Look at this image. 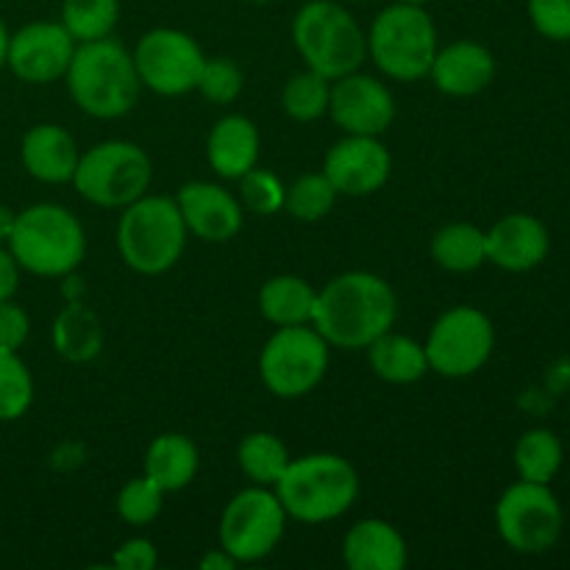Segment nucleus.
<instances>
[{
  "label": "nucleus",
  "mask_w": 570,
  "mask_h": 570,
  "mask_svg": "<svg viewBox=\"0 0 570 570\" xmlns=\"http://www.w3.org/2000/svg\"><path fill=\"white\" fill-rule=\"evenodd\" d=\"M399 295L382 276L351 271L317 289L312 326L332 348L365 351L367 345L395 326Z\"/></svg>",
  "instance_id": "f257e3e1"
},
{
  "label": "nucleus",
  "mask_w": 570,
  "mask_h": 570,
  "mask_svg": "<svg viewBox=\"0 0 570 570\" xmlns=\"http://www.w3.org/2000/svg\"><path fill=\"white\" fill-rule=\"evenodd\" d=\"M65 81L72 104L95 120L126 117L142 92L134 56L111 37L76 45Z\"/></svg>",
  "instance_id": "f03ea898"
},
{
  "label": "nucleus",
  "mask_w": 570,
  "mask_h": 570,
  "mask_svg": "<svg viewBox=\"0 0 570 570\" xmlns=\"http://www.w3.org/2000/svg\"><path fill=\"white\" fill-rule=\"evenodd\" d=\"M273 493L287 518L301 523H328L343 518L360 495V473L340 454H306L289 460Z\"/></svg>",
  "instance_id": "7ed1b4c3"
},
{
  "label": "nucleus",
  "mask_w": 570,
  "mask_h": 570,
  "mask_svg": "<svg viewBox=\"0 0 570 570\" xmlns=\"http://www.w3.org/2000/svg\"><path fill=\"white\" fill-rule=\"evenodd\" d=\"M20 271L42 278H65L87 256V234L70 209L56 204H33L17 212L9 245Z\"/></svg>",
  "instance_id": "20e7f679"
},
{
  "label": "nucleus",
  "mask_w": 570,
  "mask_h": 570,
  "mask_svg": "<svg viewBox=\"0 0 570 570\" xmlns=\"http://www.w3.org/2000/svg\"><path fill=\"white\" fill-rule=\"evenodd\" d=\"M187 226L176 198L142 195L117 220V250L122 265L139 276H161L178 265L187 248Z\"/></svg>",
  "instance_id": "39448f33"
},
{
  "label": "nucleus",
  "mask_w": 570,
  "mask_h": 570,
  "mask_svg": "<svg viewBox=\"0 0 570 570\" xmlns=\"http://www.w3.org/2000/svg\"><path fill=\"white\" fill-rule=\"evenodd\" d=\"M293 42L304 65L328 81L356 72L367 59V33H362L354 14L334 0H309L301 6L293 20Z\"/></svg>",
  "instance_id": "423d86ee"
},
{
  "label": "nucleus",
  "mask_w": 570,
  "mask_h": 570,
  "mask_svg": "<svg viewBox=\"0 0 570 570\" xmlns=\"http://www.w3.org/2000/svg\"><path fill=\"white\" fill-rule=\"evenodd\" d=\"M154 161L148 150L128 139H106L81 150L72 187L87 204L100 209H126L150 193Z\"/></svg>",
  "instance_id": "0eeeda50"
},
{
  "label": "nucleus",
  "mask_w": 570,
  "mask_h": 570,
  "mask_svg": "<svg viewBox=\"0 0 570 570\" xmlns=\"http://www.w3.org/2000/svg\"><path fill=\"white\" fill-rule=\"evenodd\" d=\"M438 48V28L423 6H387L367 31V56L393 81L426 78Z\"/></svg>",
  "instance_id": "6e6552de"
},
{
  "label": "nucleus",
  "mask_w": 570,
  "mask_h": 570,
  "mask_svg": "<svg viewBox=\"0 0 570 570\" xmlns=\"http://www.w3.org/2000/svg\"><path fill=\"white\" fill-rule=\"evenodd\" d=\"M328 351L315 326H282L259 354V376L276 399L295 401L321 387L328 373Z\"/></svg>",
  "instance_id": "1a4fd4ad"
},
{
  "label": "nucleus",
  "mask_w": 570,
  "mask_h": 570,
  "mask_svg": "<svg viewBox=\"0 0 570 570\" xmlns=\"http://www.w3.org/2000/svg\"><path fill=\"white\" fill-rule=\"evenodd\" d=\"M566 512L549 484L515 482L495 504V529L515 554H546L557 546Z\"/></svg>",
  "instance_id": "9d476101"
},
{
  "label": "nucleus",
  "mask_w": 570,
  "mask_h": 570,
  "mask_svg": "<svg viewBox=\"0 0 570 570\" xmlns=\"http://www.w3.org/2000/svg\"><path fill=\"white\" fill-rule=\"evenodd\" d=\"M287 521V512H284L273 488L250 484L226 504L217 538L239 566H250V562L265 560L278 549Z\"/></svg>",
  "instance_id": "9b49d317"
},
{
  "label": "nucleus",
  "mask_w": 570,
  "mask_h": 570,
  "mask_svg": "<svg viewBox=\"0 0 570 570\" xmlns=\"http://www.w3.org/2000/svg\"><path fill=\"white\" fill-rule=\"evenodd\" d=\"M423 348L432 373L445 379H468L482 371L493 356V321L476 306H454L432 323Z\"/></svg>",
  "instance_id": "f8f14e48"
},
{
  "label": "nucleus",
  "mask_w": 570,
  "mask_h": 570,
  "mask_svg": "<svg viewBox=\"0 0 570 570\" xmlns=\"http://www.w3.org/2000/svg\"><path fill=\"white\" fill-rule=\"evenodd\" d=\"M139 83L165 98L195 92L206 53L181 28H154L131 50Z\"/></svg>",
  "instance_id": "ddd939ff"
},
{
  "label": "nucleus",
  "mask_w": 570,
  "mask_h": 570,
  "mask_svg": "<svg viewBox=\"0 0 570 570\" xmlns=\"http://www.w3.org/2000/svg\"><path fill=\"white\" fill-rule=\"evenodd\" d=\"M76 45L61 22H28L11 33L6 67L26 83H53L65 78Z\"/></svg>",
  "instance_id": "4468645a"
},
{
  "label": "nucleus",
  "mask_w": 570,
  "mask_h": 570,
  "mask_svg": "<svg viewBox=\"0 0 570 570\" xmlns=\"http://www.w3.org/2000/svg\"><path fill=\"white\" fill-rule=\"evenodd\" d=\"M323 173L334 184L337 195L345 198H367L376 195L393 173V156L379 137L345 134L328 148L323 159Z\"/></svg>",
  "instance_id": "2eb2a0df"
},
{
  "label": "nucleus",
  "mask_w": 570,
  "mask_h": 570,
  "mask_svg": "<svg viewBox=\"0 0 570 570\" xmlns=\"http://www.w3.org/2000/svg\"><path fill=\"white\" fill-rule=\"evenodd\" d=\"M328 115L345 134L382 137L395 120V98L387 83L356 70L332 81Z\"/></svg>",
  "instance_id": "dca6fc26"
},
{
  "label": "nucleus",
  "mask_w": 570,
  "mask_h": 570,
  "mask_svg": "<svg viewBox=\"0 0 570 570\" xmlns=\"http://www.w3.org/2000/svg\"><path fill=\"white\" fill-rule=\"evenodd\" d=\"M184 226L200 243H232L245 223V209L234 193L215 181H187L176 195Z\"/></svg>",
  "instance_id": "f3484780"
},
{
  "label": "nucleus",
  "mask_w": 570,
  "mask_h": 570,
  "mask_svg": "<svg viewBox=\"0 0 570 570\" xmlns=\"http://www.w3.org/2000/svg\"><path fill=\"white\" fill-rule=\"evenodd\" d=\"M551 250L549 228L527 212L504 215L488 232V262L510 273H527L543 265Z\"/></svg>",
  "instance_id": "a211bd4d"
},
{
  "label": "nucleus",
  "mask_w": 570,
  "mask_h": 570,
  "mask_svg": "<svg viewBox=\"0 0 570 570\" xmlns=\"http://www.w3.org/2000/svg\"><path fill=\"white\" fill-rule=\"evenodd\" d=\"M426 78H432L434 89L449 98H473L493 83L495 59L484 45L460 39V42L438 48Z\"/></svg>",
  "instance_id": "6ab92c4d"
},
{
  "label": "nucleus",
  "mask_w": 570,
  "mask_h": 570,
  "mask_svg": "<svg viewBox=\"0 0 570 570\" xmlns=\"http://www.w3.org/2000/svg\"><path fill=\"white\" fill-rule=\"evenodd\" d=\"M22 167L42 184H72L81 148L67 128L56 122H39L28 128L20 145Z\"/></svg>",
  "instance_id": "aec40b11"
},
{
  "label": "nucleus",
  "mask_w": 570,
  "mask_h": 570,
  "mask_svg": "<svg viewBox=\"0 0 570 570\" xmlns=\"http://www.w3.org/2000/svg\"><path fill=\"white\" fill-rule=\"evenodd\" d=\"M343 562L351 570H404L410 566V546L384 518H362L345 532Z\"/></svg>",
  "instance_id": "412c9836"
},
{
  "label": "nucleus",
  "mask_w": 570,
  "mask_h": 570,
  "mask_svg": "<svg viewBox=\"0 0 570 570\" xmlns=\"http://www.w3.org/2000/svg\"><path fill=\"white\" fill-rule=\"evenodd\" d=\"M262 137L259 128L245 115H226L212 126L206 137V161L212 170L228 181H239L259 165Z\"/></svg>",
  "instance_id": "4be33fe9"
},
{
  "label": "nucleus",
  "mask_w": 570,
  "mask_h": 570,
  "mask_svg": "<svg viewBox=\"0 0 570 570\" xmlns=\"http://www.w3.org/2000/svg\"><path fill=\"white\" fill-rule=\"evenodd\" d=\"M200 451L187 434L165 432L148 445L142 462L145 476L154 479L165 493H178L189 488L198 476Z\"/></svg>",
  "instance_id": "5701e85b"
},
{
  "label": "nucleus",
  "mask_w": 570,
  "mask_h": 570,
  "mask_svg": "<svg viewBox=\"0 0 570 570\" xmlns=\"http://www.w3.org/2000/svg\"><path fill=\"white\" fill-rule=\"evenodd\" d=\"M365 351L371 371L387 384H401L404 387V384H415L426 373H432L423 343L406 337V334L393 332V328L373 340Z\"/></svg>",
  "instance_id": "b1692460"
},
{
  "label": "nucleus",
  "mask_w": 570,
  "mask_h": 570,
  "mask_svg": "<svg viewBox=\"0 0 570 570\" xmlns=\"http://www.w3.org/2000/svg\"><path fill=\"white\" fill-rule=\"evenodd\" d=\"M317 289L306 278L282 273L262 284L259 312L267 323L276 328L282 326H309L315 317Z\"/></svg>",
  "instance_id": "393cba45"
},
{
  "label": "nucleus",
  "mask_w": 570,
  "mask_h": 570,
  "mask_svg": "<svg viewBox=\"0 0 570 570\" xmlns=\"http://www.w3.org/2000/svg\"><path fill=\"white\" fill-rule=\"evenodd\" d=\"M50 340H53V348L61 360L72 362V365H83V362H92L104 351L106 334L104 326H100V317L89 306L67 304L56 315Z\"/></svg>",
  "instance_id": "a878e982"
},
{
  "label": "nucleus",
  "mask_w": 570,
  "mask_h": 570,
  "mask_svg": "<svg viewBox=\"0 0 570 570\" xmlns=\"http://www.w3.org/2000/svg\"><path fill=\"white\" fill-rule=\"evenodd\" d=\"M429 254L443 271L473 273L488 262V232L473 223H449L434 232Z\"/></svg>",
  "instance_id": "bb28decb"
},
{
  "label": "nucleus",
  "mask_w": 570,
  "mask_h": 570,
  "mask_svg": "<svg viewBox=\"0 0 570 570\" xmlns=\"http://www.w3.org/2000/svg\"><path fill=\"white\" fill-rule=\"evenodd\" d=\"M289 451L282 438L271 432H250L237 449V465L250 484L273 488L289 465Z\"/></svg>",
  "instance_id": "cd10ccee"
},
{
  "label": "nucleus",
  "mask_w": 570,
  "mask_h": 570,
  "mask_svg": "<svg viewBox=\"0 0 570 570\" xmlns=\"http://www.w3.org/2000/svg\"><path fill=\"white\" fill-rule=\"evenodd\" d=\"M566 451L551 429H529L515 445V471L523 482L551 484L560 473Z\"/></svg>",
  "instance_id": "c85d7f7f"
},
{
  "label": "nucleus",
  "mask_w": 570,
  "mask_h": 570,
  "mask_svg": "<svg viewBox=\"0 0 570 570\" xmlns=\"http://www.w3.org/2000/svg\"><path fill=\"white\" fill-rule=\"evenodd\" d=\"M120 20V0H61V26L81 42L106 39Z\"/></svg>",
  "instance_id": "c756f323"
},
{
  "label": "nucleus",
  "mask_w": 570,
  "mask_h": 570,
  "mask_svg": "<svg viewBox=\"0 0 570 570\" xmlns=\"http://www.w3.org/2000/svg\"><path fill=\"white\" fill-rule=\"evenodd\" d=\"M328 95H332V81L321 72L304 67L295 72L282 89V109L289 120L295 122H315L328 115Z\"/></svg>",
  "instance_id": "7c9ffc66"
},
{
  "label": "nucleus",
  "mask_w": 570,
  "mask_h": 570,
  "mask_svg": "<svg viewBox=\"0 0 570 570\" xmlns=\"http://www.w3.org/2000/svg\"><path fill=\"white\" fill-rule=\"evenodd\" d=\"M337 189L328 181L326 173H306V176H298L287 187V195H284V209H287L289 217L301 223H317L323 217H328V212L337 204Z\"/></svg>",
  "instance_id": "2f4dec72"
},
{
  "label": "nucleus",
  "mask_w": 570,
  "mask_h": 570,
  "mask_svg": "<svg viewBox=\"0 0 570 570\" xmlns=\"http://www.w3.org/2000/svg\"><path fill=\"white\" fill-rule=\"evenodd\" d=\"M33 404V376L20 351H0V423L20 421Z\"/></svg>",
  "instance_id": "473e14b6"
},
{
  "label": "nucleus",
  "mask_w": 570,
  "mask_h": 570,
  "mask_svg": "<svg viewBox=\"0 0 570 570\" xmlns=\"http://www.w3.org/2000/svg\"><path fill=\"white\" fill-rule=\"evenodd\" d=\"M165 490L154 482L150 476H137L126 482L117 493V515L128 527H148L159 518L161 507H165Z\"/></svg>",
  "instance_id": "72a5a7b5"
},
{
  "label": "nucleus",
  "mask_w": 570,
  "mask_h": 570,
  "mask_svg": "<svg viewBox=\"0 0 570 570\" xmlns=\"http://www.w3.org/2000/svg\"><path fill=\"white\" fill-rule=\"evenodd\" d=\"M284 195H287V187L278 181L276 173L265 170L259 165L239 178V204H243V209L254 212V215H278L284 209Z\"/></svg>",
  "instance_id": "f704fd0d"
},
{
  "label": "nucleus",
  "mask_w": 570,
  "mask_h": 570,
  "mask_svg": "<svg viewBox=\"0 0 570 570\" xmlns=\"http://www.w3.org/2000/svg\"><path fill=\"white\" fill-rule=\"evenodd\" d=\"M243 87H245V76L243 70H239L237 61H232L228 56H215V59L206 56L204 70H200L198 87L195 89H198L209 104L215 106L234 104V100L243 95Z\"/></svg>",
  "instance_id": "c9c22d12"
},
{
  "label": "nucleus",
  "mask_w": 570,
  "mask_h": 570,
  "mask_svg": "<svg viewBox=\"0 0 570 570\" xmlns=\"http://www.w3.org/2000/svg\"><path fill=\"white\" fill-rule=\"evenodd\" d=\"M529 20L540 37L570 42V0H529Z\"/></svg>",
  "instance_id": "e433bc0d"
},
{
  "label": "nucleus",
  "mask_w": 570,
  "mask_h": 570,
  "mask_svg": "<svg viewBox=\"0 0 570 570\" xmlns=\"http://www.w3.org/2000/svg\"><path fill=\"white\" fill-rule=\"evenodd\" d=\"M31 334V321L14 298L0 304V351H20Z\"/></svg>",
  "instance_id": "4c0bfd02"
},
{
  "label": "nucleus",
  "mask_w": 570,
  "mask_h": 570,
  "mask_svg": "<svg viewBox=\"0 0 570 570\" xmlns=\"http://www.w3.org/2000/svg\"><path fill=\"white\" fill-rule=\"evenodd\" d=\"M159 566V551L148 538H128L111 557V568L117 570H154Z\"/></svg>",
  "instance_id": "58836bf2"
},
{
  "label": "nucleus",
  "mask_w": 570,
  "mask_h": 570,
  "mask_svg": "<svg viewBox=\"0 0 570 570\" xmlns=\"http://www.w3.org/2000/svg\"><path fill=\"white\" fill-rule=\"evenodd\" d=\"M17 287H20V265L11 256V250L0 245V304L14 298Z\"/></svg>",
  "instance_id": "ea45409f"
},
{
  "label": "nucleus",
  "mask_w": 570,
  "mask_h": 570,
  "mask_svg": "<svg viewBox=\"0 0 570 570\" xmlns=\"http://www.w3.org/2000/svg\"><path fill=\"white\" fill-rule=\"evenodd\" d=\"M198 566H200V570H234L239 566V562L234 560V557L228 554V551L220 546V549L206 551V554L200 557Z\"/></svg>",
  "instance_id": "a19ab883"
},
{
  "label": "nucleus",
  "mask_w": 570,
  "mask_h": 570,
  "mask_svg": "<svg viewBox=\"0 0 570 570\" xmlns=\"http://www.w3.org/2000/svg\"><path fill=\"white\" fill-rule=\"evenodd\" d=\"M14 220H17V212L0 204V245H9L11 232H14Z\"/></svg>",
  "instance_id": "79ce46f5"
},
{
  "label": "nucleus",
  "mask_w": 570,
  "mask_h": 570,
  "mask_svg": "<svg viewBox=\"0 0 570 570\" xmlns=\"http://www.w3.org/2000/svg\"><path fill=\"white\" fill-rule=\"evenodd\" d=\"M9 28H6V22L0 20V67H6V53H9Z\"/></svg>",
  "instance_id": "37998d69"
},
{
  "label": "nucleus",
  "mask_w": 570,
  "mask_h": 570,
  "mask_svg": "<svg viewBox=\"0 0 570 570\" xmlns=\"http://www.w3.org/2000/svg\"><path fill=\"white\" fill-rule=\"evenodd\" d=\"M393 3H406V6H426L429 0H393Z\"/></svg>",
  "instance_id": "c03bdc74"
},
{
  "label": "nucleus",
  "mask_w": 570,
  "mask_h": 570,
  "mask_svg": "<svg viewBox=\"0 0 570 570\" xmlns=\"http://www.w3.org/2000/svg\"><path fill=\"white\" fill-rule=\"evenodd\" d=\"M248 3H271V0H248Z\"/></svg>",
  "instance_id": "a18cd8bd"
}]
</instances>
